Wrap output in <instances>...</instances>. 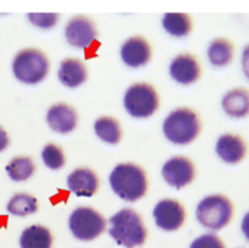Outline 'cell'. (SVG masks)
I'll list each match as a JSON object with an SVG mask.
<instances>
[{
  "mask_svg": "<svg viewBox=\"0 0 249 248\" xmlns=\"http://www.w3.org/2000/svg\"><path fill=\"white\" fill-rule=\"evenodd\" d=\"M109 185L119 198L126 202H136L147 192V175L135 163H119L111 172Z\"/></svg>",
  "mask_w": 249,
  "mask_h": 248,
  "instance_id": "cell-1",
  "label": "cell"
},
{
  "mask_svg": "<svg viewBox=\"0 0 249 248\" xmlns=\"http://www.w3.org/2000/svg\"><path fill=\"white\" fill-rule=\"evenodd\" d=\"M109 236L124 248L140 247L146 242L147 229L138 212L124 208L111 216L108 221Z\"/></svg>",
  "mask_w": 249,
  "mask_h": 248,
  "instance_id": "cell-2",
  "label": "cell"
},
{
  "mask_svg": "<svg viewBox=\"0 0 249 248\" xmlns=\"http://www.w3.org/2000/svg\"><path fill=\"white\" fill-rule=\"evenodd\" d=\"M163 133L174 145H189L196 140L201 133V121L198 114L187 107L174 109L163 122Z\"/></svg>",
  "mask_w": 249,
  "mask_h": 248,
  "instance_id": "cell-3",
  "label": "cell"
},
{
  "mask_svg": "<svg viewBox=\"0 0 249 248\" xmlns=\"http://www.w3.org/2000/svg\"><path fill=\"white\" fill-rule=\"evenodd\" d=\"M50 71V61L41 50L26 48L19 50L12 60V72L23 84L36 85L43 82Z\"/></svg>",
  "mask_w": 249,
  "mask_h": 248,
  "instance_id": "cell-4",
  "label": "cell"
},
{
  "mask_svg": "<svg viewBox=\"0 0 249 248\" xmlns=\"http://www.w3.org/2000/svg\"><path fill=\"white\" fill-rule=\"evenodd\" d=\"M235 208L230 199L220 194L209 195L199 201L196 218L203 228L212 231L223 230L231 223Z\"/></svg>",
  "mask_w": 249,
  "mask_h": 248,
  "instance_id": "cell-5",
  "label": "cell"
},
{
  "mask_svg": "<svg viewBox=\"0 0 249 248\" xmlns=\"http://www.w3.org/2000/svg\"><path fill=\"white\" fill-rule=\"evenodd\" d=\"M124 108L134 118H148L160 107V96L155 87L147 83H135L124 94Z\"/></svg>",
  "mask_w": 249,
  "mask_h": 248,
  "instance_id": "cell-6",
  "label": "cell"
},
{
  "mask_svg": "<svg viewBox=\"0 0 249 248\" xmlns=\"http://www.w3.org/2000/svg\"><path fill=\"white\" fill-rule=\"evenodd\" d=\"M68 226L77 240L92 241L105 232L107 221L96 209L90 207H78L71 213Z\"/></svg>",
  "mask_w": 249,
  "mask_h": 248,
  "instance_id": "cell-7",
  "label": "cell"
},
{
  "mask_svg": "<svg viewBox=\"0 0 249 248\" xmlns=\"http://www.w3.org/2000/svg\"><path fill=\"white\" fill-rule=\"evenodd\" d=\"M65 36L71 46L89 49L97 39V29L91 18L83 15L72 17L65 27Z\"/></svg>",
  "mask_w": 249,
  "mask_h": 248,
  "instance_id": "cell-8",
  "label": "cell"
},
{
  "mask_svg": "<svg viewBox=\"0 0 249 248\" xmlns=\"http://www.w3.org/2000/svg\"><path fill=\"white\" fill-rule=\"evenodd\" d=\"M162 177L169 186L180 190L194 181L196 177V169L192 160L187 157L174 156L163 164Z\"/></svg>",
  "mask_w": 249,
  "mask_h": 248,
  "instance_id": "cell-9",
  "label": "cell"
},
{
  "mask_svg": "<svg viewBox=\"0 0 249 248\" xmlns=\"http://www.w3.org/2000/svg\"><path fill=\"white\" fill-rule=\"evenodd\" d=\"M153 219L160 230L177 231L186 220V212L182 204L177 199L165 198L158 202L153 209Z\"/></svg>",
  "mask_w": 249,
  "mask_h": 248,
  "instance_id": "cell-10",
  "label": "cell"
},
{
  "mask_svg": "<svg viewBox=\"0 0 249 248\" xmlns=\"http://www.w3.org/2000/svg\"><path fill=\"white\" fill-rule=\"evenodd\" d=\"M215 151L223 162L228 164H238L247 156L248 145L241 135L226 133L219 136Z\"/></svg>",
  "mask_w": 249,
  "mask_h": 248,
  "instance_id": "cell-11",
  "label": "cell"
},
{
  "mask_svg": "<svg viewBox=\"0 0 249 248\" xmlns=\"http://www.w3.org/2000/svg\"><path fill=\"white\" fill-rule=\"evenodd\" d=\"M152 50L143 36H130L121 48L122 61L130 68H139L147 65L151 60Z\"/></svg>",
  "mask_w": 249,
  "mask_h": 248,
  "instance_id": "cell-12",
  "label": "cell"
},
{
  "mask_svg": "<svg viewBox=\"0 0 249 248\" xmlns=\"http://www.w3.org/2000/svg\"><path fill=\"white\" fill-rule=\"evenodd\" d=\"M170 77L181 85L196 83L201 77V66L197 58L190 53H180L174 57L169 66Z\"/></svg>",
  "mask_w": 249,
  "mask_h": 248,
  "instance_id": "cell-13",
  "label": "cell"
},
{
  "mask_svg": "<svg viewBox=\"0 0 249 248\" xmlns=\"http://www.w3.org/2000/svg\"><path fill=\"white\" fill-rule=\"evenodd\" d=\"M46 122L53 131L58 134H70L77 128L78 113L71 105L55 104L46 113Z\"/></svg>",
  "mask_w": 249,
  "mask_h": 248,
  "instance_id": "cell-14",
  "label": "cell"
},
{
  "mask_svg": "<svg viewBox=\"0 0 249 248\" xmlns=\"http://www.w3.org/2000/svg\"><path fill=\"white\" fill-rule=\"evenodd\" d=\"M100 180L96 173L88 167L77 168L67 177V186L78 197H92L99 190Z\"/></svg>",
  "mask_w": 249,
  "mask_h": 248,
  "instance_id": "cell-15",
  "label": "cell"
},
{
  "mask_svg": "<svg viewBox=\"0 0 249 248\" xmlns=\"http://www.w3.org/2000/svg\"><path fill=\"white\" fill-rule=\"evenodd\" d=\"M57 75L61 84L70 89H74L87 82L88 70L84 62L79 58L67 57L61 62Z\"/></svg>",
  "mask_w": 249,
  "mask_h": 248,
  "instance_id": "cell-16",
  "label": "cell"
},
{
  "mask_svg": "<svg viewBox=\"0 0 249 248\" xmlns=\"http://www.w3.org/2000/svg\"><path fill=\"white\" fill-rule=\"evenodd\" d=\"M221 107L231 118L249 116V90L242 87L229 90L221 100Z\"/></svg>",
  "mask_w": 249,
  "mask_h": 248,
  "instance_id": "cell-17",
  "label": "cell"
},
{
  "mask_svg": "<svg viewBox=\"0 0 249 248\" xmlns=\"http://www.w3.org/2000/svg\"><path fill=\"white\" fill-rule=\"evenodd\" d=\"M21 248H51L53 247V235L50 230L43 225L28 226L24 229L19 237Z\"/></svg>",
  "mask_w": 249,
  "mask_h": 248,
  "instance_id": "cell-18",
  "label": "cell"
},
{
  "mask_svg": "<svg viewBox=\"0 0 249 248\" xmlns=\"http://www.w3.org/2000/svg\"><path fill=\"white\" fill-rule=\"evenodd\" d=\"M207 55L214 67H226L235 57V46L229 39L216 38L209 44Z\"/></svg>",
  "mask_w": 249,
  "mask_h": 248,
  "instance_id": "cell-19",
  "label": "cell"
},
{
  "mask_svg": "<svg viewBox=\"0 0 249 248\" xmlns=\"http://www.w3.org/2000/svg\"><path fill=\"white\" fill-rule=\"evenodd\" d=\"M94 130L97 138L109 145H117L122 139L121 123L111 116H102L94 123Z\"/></svg>",
  "mask_w": 249,
  "mask_h": 248,
  "instance_id": "cell-20",
  "label": "cell"
},
{
  "mask_svg": "<svg viewBox=\"0 0 249 248\" xmlns=\"http://www.w3.org/2000/svg\"><path fill=\"white\" fill-rule=\"evenodd\" d=\"M162 24L168 34L177 38L186 36L192 31L191 17L182 12H168L163 16Z\"/></svg>",
  "mask_w": 249,
  "mask_h": 248,
  "instance_id": "cell-21",
  "label": "cell"
},
{
  "mask_svg": "<svg viewBox=\"0 0 249 248\" xmlns=\"http://www.w3.org/2000/svg\"><path fill=\"white\" fill-rule=\"evenodd\" d=\"M5 170L10 179L14 181H26L33 177L36 172V163L29 156H17L7 163Z\"/></svg>",
  "mask_w": 249,
  "mask_h": 248,
  "instance_id": "cell-22",
  "label": "cell"
},
{
  "mask_svg": "<svg viewBox=\"0 0 249 248\" xmlns=\"http://www.w3.org/2000/svg\"><path fill=\"white\" fill-rule=\"evenodd\" d=\"M38 199L26 192L15 194L7 202L6 209L15 216H27L38 211Z\"/></svg>",
  "mask_w": 249,
  "mask_h": 248,
  "instance_id": "cell-23",
  "label": "cell"
},
{
  "mask_svg": "<svg viewBox=\"0 0 249 248\" xmlns=\"http://www.w3.org/2000/svg\"><path fill=\"white\" fill-rule=\"evenodd\" d=\"M41 159L44 164L53 170H58L66 164V157L62 148L56 143H46L41 151Z\"/></svg>",
  "mask_w": 249,
  "mask_h": 248,
  "instance_id": "cell-24",
  "label": "cell"
},
{
  "mask_svg": "<svg viewBox=\"0 0 249 248\" xmlns=\"http://www.w3.org/2000/svg\"><path fill=\"white\" fill-rule=\"evenodd\" d=\"M28 19L33 26L41 29H50L57 24L60 19L58 14H29Z\"/></svg>",
  "mask_w": 249,
  "mask_h": 248,
  "instance_id": "cell-25",
  "label": "cell"
},
{
  "mask_svg": "<svg viewBox=\"0 0 249 248\" xmlns=\"http://www.w3.org/2000/svg\"><path fill=\"white\" fill-rule=\"evenodd\" d=\"M190 248H226V246L215 233H204L194 240Z\"/></svg>",
  "mask_w": 249,
  "mask_h": 248,
  "instance_id": "cell-26",
  "label": "cell"
},
{
  "mask_svg": "<svg viewBox=\"0 0 249 248\" xmlns=\"http://www.w3.org/2000/svg\"><path fill=\"white\" fill-rule=\"evenodd\" d=\"M241 66H242V72L245 77L249 80V44L245 46L241 56Z\"/></svg>",
  "mask_w": 249,
  "mask_h": 248,
  "instance_id": "cell-27",
  "label": "cell"
},
{
  "mask_svg": "<svg viewBox=\"0 0 249 248\" xmlns=\"http://www.w3.org/2000/svg\"><path fill=\"white\" fill-rule=\"evenodd\" d=\"M10 145V136L7 131L0 125V152L6 150Z\"/></svg>",
  "mask_w": 249,
  "mask_h": 248,
  "instance_id": "cell-28",
  "label": "cell"
},
{
  "mask_svg": "<svg viewBox=\"0 0 249 248\" xmlns=\"http://www.w3.org/2000/svg\"><path fill=\"white\" fill-rule=\"evenodd\" d=\"M241 230H242L243 236L247 238L249 242V212L245 214V216L242 218V221H241Z\"/></svg>",
  "mask_w": 249,
  "mask_h": 248,
  "instance_id": "cell-29",
  "label": "cell"
}]
</instances>
